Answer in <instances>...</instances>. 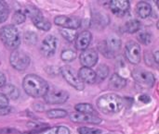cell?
<instances>
[{"mask_svg": "<svg viewBox=\"0 0 159 134\" xmlns=\"http://www.w3.org/2000/svg\"><path fill=\"white\" fill-rule=\"evenodd\" d=\"M138 40L143 44H149L152 42V34L147 31H143L138 34Z\"/></svg>", "mask_w": 159, "mask_h": 134, "instance_id": "cell-31", "label": "cell"}, {"mask_svg": "<svg viewBox=\"0 0 159 134\" xmlns=\"http://www.w3.org/2000/svg\"><path fill=\"white\" fill-rule=\"evenodd\" d=\"M99 49H100V52L105 57H108V58H111V57H114L115 56L109 51V49L107 48V46H106V44H105V43H104V41L103 42H102L100 44H99Z\"/></svg>", "mask_w": 159, "mask_h": 134, "instance_id": "cell-34", "label": "cell"}, {"mask_svg": "<svg viewBox=\"0 0 159 134\" xmlns=\"http://www.w3.org/2000/svg\"><path fill=\"white\" fill-rule=\"evenodd\" d=\"M23 11H24L26 17L27 16L30 17V19H32L33 23L34 24V26L36 28H38L39 30L45 31H48L50 30L51 23L43 16V14L37 7L29 6H26L23 9Z\"/></svg>", "mask_w": 159, "mask_h": 134, "instance_id": "cell-4", "label": "cell"}, {"mask_svg": "<svg viewBox=\"0 0 159 134\" xmlns=\"http://www.w3.org/2000/svg\"><path fill=\"white\" fill-rule=\"evenodd\" d=\"M54 23L58 26L62 27L63 29H72L76 30L81 26V19L75 16H57L54 19Z\"/></svg>", "mask_w": 159, "mask_h": 134, "instance_id": "cell-10", "label": "cell"}, {"mask_svg": "<svg viewBox=\"0 0 159 134\" xmlns=\"http://www.w3.org/2000/svg\"><path fill=\"white\" fill-rule=\"evenodd\" d=\"M68 115V112L63 109H51L47 112V116L49 119H62Z\"/></svg>", "mask_w": 159, "mask_h": 134, "instance_id": "cell-27", "label": "cell"}, {"mask_svg": "<svg viewBox=\"0 0 159 134\" xmlns=\"http://www.w3.org/2000/svg\"><path fill=\"white\" fill-rule=\"evenodd\" d=\"M9 99L3 94L0 93V107H8Z\"/></svg>", "mask_w": 159, "mask_h": 134, "instance_id": "cell-35", "label": "cell"}, {"mask_svg": "<svg viewBox=\"0 0 159 134\" xmlns=\"http://www.w3.org/2000/svg\"><path fill=\"white\" fill-rule=\"evenodd\" d=\"M42 134H71L70 130L65 126H56L50 129H47Z\"/></svg>", "mask_w": 159, "mask_h": 134, "instance_id": "cell-25", "label": "cell"}, {"mask_svg": "<svg viewBox=\"0 0 159 134\" xmlns=\"http://www.w3.org/2000/svg\"><path fill=\"white\" fill-rule=\"evenodd\" d=\"M77 132L79 134H100L102 132V131L98 129H94V128L81 127L77 129Z\"/></svg>", "mask_w": 159, "mask_h": 134, "instance_id": "cell-33", "label": "cell"}, {"mask_svg": "<svg viewBox=\"0 0 159 134\" xmlns=\"http://www.w3.org/2000/svg\"><path fill=\"white\" fill-rule=\"evenodd\" d=\"M156 4H157V7H158V9H159V0L156 1Z\"/></svg>", "mask_w": 159, "mask_h": 134, "instance_id": "cell-40", "label": "cell"}, {"mask_svg": "<svg viewBox=\"0 0 159 134\" xmlns=\"http://www.w3.org/2000/svg\"><path fill=\"white\" fill-rule=\"evenodd\" d=\"M6 82H7L6 76H5L2 72H0V88H3V87L7 84Z\"/></svg>", "mask_w": 159, "mask_h": 134, "instance_id": "cell-37", "label": "cell"}, {"mask_svg": "<svg viewBox=\"0 0 159 134\" xmlns=\"http://www.w3.org/2000/svg\"><path fill=\"white\" fill-rule=\"evenodd\" d=\"M3 94L8 99H12V100H17L20 96L19 89L13 84H6L3 87Z\"/></svg>", "mask_w": 159, "mask_h": 134, "instance_id": "cell-20", "label": "cell"}, {"mask_svg": "<svg viewBox=\"0 0 159 134\" xmlns=\"http://www.w3.org/2000/svg\"><path fill=\"white\" fill-rule=\"evenodd\" d=\"M110 8L117 17H124L129 12L130 3L128 0H112L109 3Z\"/></svg>", "mask_w": 159, "mask_h": 134, "instance_id": "cell-12", "label": "cell"}, {"mask_svg": "<svg viewBox=\"0 0 159 134\" xmlns=\"http://www.w3.org/2000/svg\"><path fill=\"white\" fill-rule=\"evenodd\" d=\"M57 44H58V41L54 35H48L43 40L41 47H40V51L43 54V56L47 57H52L56 52Z\"/></svg>", "mask_w": 159, "mask_h": 134, "instance_id": "cell-11", "label": "cell"}, {"mask_svg": "<svg viewBox=\"0 0 159 134\" xmlns=\"http://www.w3.org/2000/svg\"><path fill=\"white\" fill-rule=\"evenodd\" d=\"M125 57L128 61L133 65H137L140 63L142 58L141 54V46L136 42H129L125 46Z\"/></svg>", "mask_w": 159, "mask_h": 134, "instance_id": "cell-9", "label": "cell"}, {"mask_svg": "<svg viewBox=\"0 0 159 134\" xmlns=\"http://www.w3.org/2000/svg\"><path fill=\"white\" fill-rule=\"evenodd\" d=\"M25 19H26V15H25L23 10H17L13 14V17H12L13 25L21 24V23H23L25 21Z\"/></svg>", "mask_w": 159, "mask_h": 134, "instance_id": "cell-29", "label": "cell"}, {"mask_svg": "<svg viewBox=\"0 0 159 134\" xmlns=\"http://www.w3.org/2000/svg\"><path fill=\"white\" fill-rule=\"evenodd\" d=\"M157 29L159 30V19H158V21H157Z\"/></svg>", "mask_w": 159, "mask_h": 134, "instance_id": "cell-41", "label": "cell"}, {"mask_svg": "<svg viewBox=\"0 0 159 134\" xmlns=\"http://www.w3.org/2000/svg\"><path fill=\"white\" fill-rule=\"evenodd\" d=\"M140 100L143 103H149L151 102V98L148 96V95H145V94H143L140 96Z\"/></svg>", "mask_w": 159, "mask_h": 134, "instance_id": "cell-38", "label": "cell"}, {"mask_svg": "<svg viewBox=\"0 0 159 134\" xmlns=\"http://www.w3.org/2000/svg\"><path fill=\"white\" fill-rule=\"evenodd\" d=\"M154 58H155V61L159 65V51H157L154 54Z\"/></svg>", "mask_w": 159, "mask_h": 134, "instance_id": "cell-39", "label": "cell"}, {"mask_svg": "<svg viewBox=\"0 0 159 134\" xmlns=\"http://www.w3.org/2000/svg\"><path fill=\"white\" fill-rule=\"evenodd\" d=\"M95 19H96V20H95L96 26L98 25V26H100V27H102V28L107 26V25L109 24V21H110L108 16H106V15H104V14H102V13H98V14L96 15V17H95Z\"/></svg>", "mask_w": 159, "mask_h": 134, "instance_id": "cell-30", "label": "cell"}, {"mask_svg": "<svg viewBox=\"0 0 159 134\" xmlns=\"http://www.w3.org/2000/svg\"><path fill=\"white\" fill-rule=\"evenodd\" d=\"M60 72L62 75L63 79L68 82V84H70L75 90L83 91L85 89V84L70 66H62L60 69Z\"/></svg>", "mask_w": 159, "mask_h": 134, "instance_id": "cell-6", "label": "cell"}, {"mask_svg": "<svg viewBox=\"0 0 159 134\" xmlns=\"http://www.w3.org/2000/svg\"><path fill=\"white\" fill-rule=\"evenodd\" d=\"M99 55L94 49H86L82 51V53L79 56L80 63L83 67L86 68H92L94 67L98 62Z\"/></svg>", "mask_w": 159, "mask_h": 134, "instance_id": "cell-13", "label": "cell"}, {"mask_svg": "<svg viewBox=\"0 0 159 134\" xmlns=\"http://www.w3.org/2000/svg\"><path fill=\"white\" fill-rule=\"evenodd\" d=\"M78 77H79L80 80L83 82V83L92 84V83H95V82H97L96 71H94V70H93L92 69H90V68L82 67V68L78 70Z\"/></svg>", "mask_w": 159, "mask_h": 134, "instance_id": "cell-16", "label": "cell"}, {"mask_svg": "<svg viewBox=\"0 0 159 134\" xmlns=\"http://www.w3.org/2000/svg\"><path fill=\"white\" fill-rule=\"evenodd\" d=\"M9 15L8 5L5 1H0V23L5 22Z\"/></svg>", "mask_w": 159, "mask_h": 134, "instance_id": "cell-28", "label": "cell"}, {"mask_svg": "<svg viewBox=\"0 0 159 134\" xmlns=\"http://www.w3.org/2000/svg\"><path fill=\"white\" fill-rule=\"evenodd\" d=\"M136 12L142 19H146L152 14V6L147 2H139L136 6Z\"/></svg>", "mask_w": 159, "mask_h": 134, "instance_id": "cell-19", "label": "cell"}, {"mask_svg": "<svg viewBox=\"0 0 159 134\" xmlns=\"http://www.w3.org/2000/svg\"><path fill=\"white\" fill-rule=\"evenodd\" d=\"M61 36L68 42H74L75 41L76 37H77V33L75 31V30H72V29H61Z\"/></svg>", "mask_w": 159, "mask_h": 134, "instance_id": "cell-24", "label": "cell"}, {"mask_svg": "<svg viewBox=\"0 0 159 134\" xmlns=\"http://www.w3.org/2000/svg\"><path fill=\"white\" fill-rule=\"evenodd\" d=\"M141 28V22L138 19H130L126 22L124 30L129 33H135L139 31Z\"/></svg>", "mask_w": 159, "mask_h": 134, "instance_id": "cell-22", "label": "cell"}, {"mask_svg": "<svg viewBox=\"0 0 159 134\" xmlns=\"http://www.w3.org/2000/svg\"><path fill=\"white\" fill-rule=\"evenodd\" d=\"M97 107L103 114H116L120 112L124 107L123 99L116 94H105L97 99Z\"/></svg>", "mask_w": 159, "mask_h": 134, "instance_id": "cell-2", "label": "cell"}, {"mask_svg": "<svg viewBox=\"0 0 159 134\" xmlns=\"http://www.w3.org/2000/svg\"><path fill=\"white\" fill-rule=\"evenodd\" d=\"M24 41L27 44H34L37 42V35L34 31H27L24 34Z\"/></svg>", "mask_w": 159, "mask_h": 134, "instance_id": "cell-32", "label": "cell"}, {"mask_svg": "<svg viewBox=\"0 0 159 134\" xmlns=\"http://www.w3.org/2000/svg\"><path fill=\"white\" fill-rule=\"evenodd\" d=\"M0 39L8 49L16 50L20 44V35L17 27L13 24L5 25L0 29Z\"/></svg>", "mask_w": 159, "mask_h": 134, "instance_id": "cell-3", "label": "cell"}, {"mask_svg": "<svg viewBox=\"0 0 159 134\" xmlns=\"http://www.w3.org/2000/svg\"><path fill=\"white\" fill-rule=\"evenodd\" d=\"M92 40V34L89 31H81L79 34H77V37L75 39V47L78 50L84 51L88 49V46L89 45L90 42Z\"/></svg>", "mask_w": 159, "mask_h": 134, "instance_id": "cell-15", "label": "cell"}, {"mask_svg": "<svg viewBox=\"0 0 159 134\" xmlns=\"http://www.w3.org/2000/svg\"><path fill=\"white\" fill-rule=\"evenodd\" d=\"M96 75H97V82H102L107 78L109 75V68L108 66L102 64L98 67L96 70Z\"/></svg>", "mask_w": 159, "mask_h": 134, "instance_id": "cell-23", "label": "cell"}, {"mask_svg": "<svg viewBox=\"0 0 159 134\" xmlns=\"http://www.w3.org/2000/svg\"><path fill=\"white\" fill-rule=\"evenodd\" d=\"M69 118L73 122H76V123H89V124L98 125L102 122L101 118L92 114H83L79 112H75V113H71Z\"/></svg>", "mask_w": 159, "mask_h": 134, "instance_id": "cell-14", "label": "cell"}, {"mask_svg": "<svg viewBox=\"0 0 159 134\" xmlns=\"http://www.w3.org/2000/svg\"><path fill=\"white\" fill-rule=\"evenodd\" d=\"M107 48L109 49V51L115 56L116 53H117L120 48H121V45H122V43H121V40L120 38L116 35V34H113L111 36H109L105 41H104Z\"/></svg>", "mask_w": 159, "mask_h": 134, "instance_id": "cell-17", "label": "cell"}, {"mask_svg": "<svg viewBox=\"0 0 159 134\" xmlns=\"http://www.w3.org/2000/svg\"><path fill=\"white\" fill-rule=\"evenodd\" d=\"M127 85V80L117 73L111 76L109 81V86L113 90H121Z\"/></svg>", "mask_w": 159, "mask_h": 134, "instance_id": "cell-18", "label": "cell"}, {"mask_svg": "<svg viewBox=\"0 0 159 134\" xmlns=\"http://www.w3.org/2000/svg\"><path fill=\"white\" fill-rule=\"evenodd\" d=\"M22 88L31 97H44L49 89L48 83L42 77L35 74H28L23 78Z\"/></svg>", "mask_w": 159, "mask_h": 134, "instance_id": "cell-1", "label": "cell"}, {"mask_svg": "<svg viewBox=\"0 0 159 134\" xmlns=\"http://www.w3.org/2000/svg\"><path fill=\"white\" fill-rule=\"evenodd\" d=\"M9 63L16 70L23 71L30 66L31 58L24 51L16 49L10 54Z\"/></svg>", "mask_w": 159, "mask_h": 134, "instance_id": "cell-5", "label": "cell"}, {"mask_svg": "<svg viewBox=\"0 0 159 134\" xmlns=\"http://www.w3.org/2000/svg\"><path fill=\"white\" fill-rule=\"evenodd\" d=\"M75 109L76 110V112L83 113V114H92V115H95L96 114V111H95L93 106L90 105V104H89V103H80V104H77L75 107Z\"/></svg>", "mask_w": 159, "mask_h": 134, "instance_id": "cell-21", "label": "cell"}, {"mask_svg": "<svg viewBox=\"0 0 159 134\" xmlns=\"http://www.w3.org/2000/svg\"><path fill=\"white\" fill-rule=\"evenodd\" d=\"M68 99H69V94L66 91L58 88H49L44 96L45 102L49 105L63 104Z\"/></svg>", "mask_w": 159, "mask_h": 134, "instance_id": "cell-8", "label": "cell"}, {"mask_svg": "<svg viewBox=\"0 0 159 134\" xmlns=\"http://www.w3.org/2000/svg\"><path fill=\"white\" fill-rule=\"evenodd\" d=\"M76 53L72 49H65L61 54V58L64 62H72L76 58Z\"/></svg>", "mask_w": 159, "mask_h": 134, "instance_id": "cell-26", "label": "cell"}, {"mask_svg": "<svg viewBox=\"0 0 159 134\" xmlns=\"http://www.w3.org/2000/svg\"><path fill=\"white\" fill-rule=\"evenodd\" d=\"M11 112V107H0V116H6Z\"/></svg>", "mask_w": 159, "mask_h": 134, "instance_id": "cell-36", "label": "cell"}, {"mask_svg": "<svg viewBox=\"0 0 159 134\" xmlns=\"http://www.w3.org/2000/svg\"><path fill=\"white\" fill-rule=\"evenodd\" d=\"M132 77L138 84L145 88H152L156 82L154 74L142 68L135 69L132 71Z\"/></svg>", "mask_w": 159, "mask_h": 134, "instance_id": "cell-7", "label": "cell"}]
</instances>
